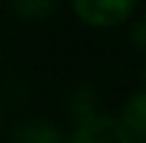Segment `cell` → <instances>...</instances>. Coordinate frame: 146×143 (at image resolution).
Masks as SVG:
<instances>
[{"label":"cell","mask_w":146,"mask_h":143,"mask_svg":"<svg viewBox=\"0 0 146 143\" xmlns=\"http://www.w3.org/2000/svg\"><path fill=\"white\" fill-rule=\"evenodd\" d=\"M144 23H139V26H136V33H133V43H136V46H139V49H144Z\"/></svg>","instance_id":"cell-7"},{"label":"cell","mask_w":146,"mask_h":143,"mask_svg":"<svg viewBox=\"0 0 146 143\" xmlns=\"http://www.w3.org/2000/svg\"><path fill=\"white\" fill-rule=\"evenodd\" d=\"M13 13L26 20H44L56 10V0H8Z\"/></svg>","instance_id":"cell-6"},{"label":"cell","mask_w":146,"mask_h":143,"mask_svg":"<svg viewBox=\"0 0 146 143\" xmlns=\"http://www.w3.org/2000/svg\"><path fill=\"white\" fill-rule=\"evenodd\" d=\"M98 105V97H95V90L87 84V82H77L74 87H69V92L64 95V110L67 115L80 125L85 120H90L92 115H98L95 110Z\"/></svg>","instance_id":"cell-3"},{"label":"cell","mask_w":146,"mask_h":143,"mask_svg":"<svg viewBox=\"0 0 146 143\" xmlns=\"http://www.w3.org/2000/svg\"><path fill=\"white\" fill-rule=\"evenodd\" d=\"M10 143H64V133L51 120H28L13 130Z\"/></svg>","instance_id":"cell-4"},{"label":"cell","mask_w":146,"mask_h":143,"mask_svg":"<svg viewBox=\"0 0 146 143\" xmlns=\"http://www.w3.org/2000/svg\"><path fill=\"white\" fill-rule=\"evenodd\" d=\"M0 133H3V110H0Z\"/></svg>","instance_id":"cell-8"},{"label":"cell","mask_w":146,"mask_h":143,"mask_svg":"<svg viewBox=\"0 0 146 143\" xmlns=\"http://www.w3.org/2000/svg\"><path fill=\"white\" fill-rule=\"evenodd\" d=\"M69 143H133L126 128L108 115H92L90 120L80 123Z\"/></svg>","instance_id":"cell-2"},{"label":"cell","mask_w":146,"mask_h":143,"mask_svg":"<svg viewBox=\"0 0 146 143\" xmlns=\"http://www.w3.org/2000/svg\"><path fill=\"white\" fill-rule=\"evenodd\" d=\"M136 5L139 0H72L77 18L95 28H113L126 23Z\"/></svg>","instance_id":"cell-1"},{"label":"cell","mask_w":146,"mask_h":143,"mask_svg":"<svg viewBox=\"0 0 146 143\" xmlns=\"http://www.w3.org/2000/svg\"><path fill=\"white\" fill-rule=\"evenodd\" d=\"M118 123L126 128V133L133 138V143L146 141V95L144 92H136L123 105V113H121Z\"/></svg>","instance_id":"cell-5"}]
</instances>
